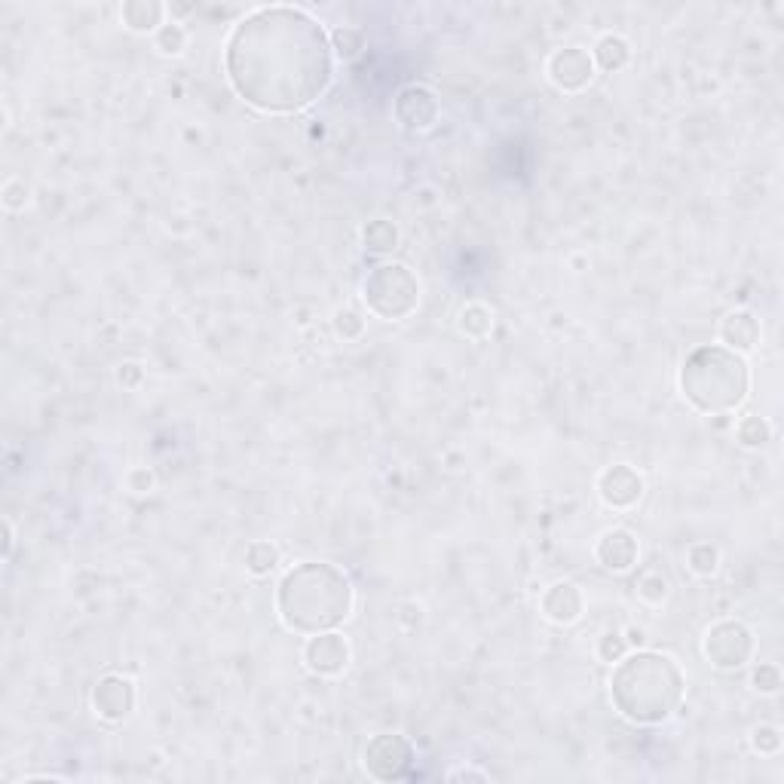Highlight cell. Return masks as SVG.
<instances>
[{
  "label": "cell",
  "instance_id": "cell-1",
  "mask_svg": "<svg viewBox=\"0 0 784 784\" xmlns=\"http://www.w3.org/2000/svg\"><path fill=\"white\" fill-rule=\"evenodd\" d=\"M224 68L245 105L294 114L310 108L334 77L331 37L298 7H261L233 25Z\"/></svg>",
  "mask_w": 784,
  "mask_h": 784
},
{
  "label": "cell",
  "instance_id": "cell-2",
  "mask_svg": "<svg viewBox=\"0 0 784 784\" xmlns=\"http://www.w3.org/2000/svg\"><path fill=\"white\" fill-rule=\"evenodd\" d=\"M356 588L337 564L304 561L294 564L276 588V613L288 631L319 634L334 631L353 616Z\"/></svg>",
  "mask_w": 784,
  "mask_h": 784
},
{
  "label": "cell",
  "instance_id": "cell-3",
  "mask_svg": "<svg viewBox=\"0 0 784 784\" xmlns=\"http://www.w3.org/2000/svg\"><path fill=\"white\" fill-rule=\"evenodd\" d=\"M686 677L680 665L656 650L625 653L610 671V702L637 726L665 723L683 702Z\"/></svg>",
  "mask_w": 784,
  "mask_h": 784
},
{
  "label": "cell",
  "instance_id": "cell-4",
  "mask_svg": "<svg viewBox=\"0 0 784 784\" xmlns=\"http://www.w3.org/2000/svg\"><path fill=\"white\" fill-rule=\"evenodd\" d=\"M677 386L686 405L699 414H729L745 405L751 371L745 356L720 347V343H705L683 359Z\"/></svg>",
  "mask_w": 784,
  "mask_h": 784
},
{
  "label": "cell",
  "instance_id": "cell-5",
  "mask_svg": "<svg viewBox=\"0 0 784 784\" xmlns=\"http://www.w3.org/2000/svg\"><path fill=\"white\" fill-rule=\"evenodd\" d=\"M362 301L383 322H405L420 307V279L408 264L383 261L362 279Z\"/></svg>",
  "mask_w": 784,
  "mask_h": 784
},
{
  "label": "cell",
  "instance_id": "cell-6",
  "mask_svg": "<svg viewBox=\"0 0 784 784\" xmlns=\"http://www.w3.org/2000/svg\"><path fill=\"white\" fill-rule=\"evenodd\" d=\"M702 653L717 671H739L757 653V637L742 619H720L702 637Z\"/></svg>",
  "mask_w": 784,
  "mask_h": 784
},
{
  "label": "cell",
  "instance_id": "cell-7",
  "mask_svg": "<svg viewBox=\"0 0 784 784\" xmlns=\"http://www.w3.org/2000/svg\"><path fill=\"white\" fill-rule=\"evenodd\" d=\"M414 766V745L399 732H380L362 748V769L374 781L408 778Z\"/></svg>",
  "mask_w": 784,
  "mask_h": 784
},
{
  "label": "cell",
  "instance_id": "cell-8",
  "mask_svg": "<svg viewBox=\"0 0 784 784\" xmlns=\"http://www.w3.org/2000/svg\"><path fill=\"white\" fill-rule=\"evenodd\" d=\"M392 117H396V123L405 132H414V135L435 129V123L441 117V102H438L435 89H429L423 83L402 86L396 102H392Z\"/></svg>",
  "mask_w": 784,
  "mask_h": 784
},
{
  "label": "cell",
  "instance_id": "cell-9",
  "mask_svg": "<svg viewBox=\"0 0 784 784\" xmlns=\"http://www.w3.org/2000/svg\"><path fill=\"white\" fill-rule=\"evenodd\" d=\"M301 659H304V668L310 674H316V677H340L343 671L350 668L353 647L337 628L334 631H319V634L307 637V644L301 650Z\"/></svg>",
  "mask_w": 784,
  "mask_h": 784
},
{
  "label": "cell",
  "instance_id": "cell-10",
  "mask_svg": "<svg viewBox=\"0 0 784 784\" xmlns=\"http://www.w3.org/2000/svg\"><path fill=\"white\" fill-rule=\"evenodd\" d=\"M92 711L98 720H105V723H123L132 711H135V702H138V690H135V683L117 671L111 674H102L95 680L92 686Z\"/></svg>",
  "mask_w": 784,
  "mask_h": 784
},
{
  "label": "cell",
  "instance_id": "cell-11",
  "mask_svg": "<svg viewBox=\"0 0 784 784\" xmlns=\"http://www.w3.org/2000/svg\"><path fill=\"white\" fill-rule=\"evenodd\" d=\"M546 77L561 92H582L595 80V62L592 53L582 46H561L546 59Z\"/></svg>",
  "mask_w": 784,
  "mask_h": 784
},
{
  "label": "cell",
  "instance_id": "cell-12",
  "mask_svg": "<svg viewBox=\"0 0 784 784\" xmlns=\"http://www.w3.org/2000/svg\"><path fill=\"white\" fill-rule=\"evenodd\" d=\"M644 475L637 472L634 466L628 463H616V466H607L601 475H598V497L607 509H616V512H625V509H634L637 503L644 500Z\"/></svg>",
  "mask_w": 784,
  "mask_h": 784
},
{
  "label": "cell",
  "instance_id": "cell-13",
  "mask_svg": "<svg viewBox=\"0 0 784 784\" xmlns=\"http://www.w3.org/2000/svg\"><path fill=\"white\" fill-rule=\"evenodd\" d=\"M637 558H641V546L637 536L628 527H610L598 536L595 543V561L610 570V573H628L634 570Z\"/></svg>",
  "mask_w": 784,
  "mask_h": 784
},
{
  "label": "cell",
  "instance_id": "cell-14",
  "mask_svg": "<svg viewBox=\"0 0 784 784\" xmlns=\"http://www.w3.org/2000/svg\"><path fill=\"white\" fill-rule=\"evenodd\" d=\"M582 610H585V598L579 592V585H573V582H552L546 592L539 595V613H543L546 622H552L558 628L579 622Z\"/></svg>",
  "mask_w": 784,
  "mask_h": 784
},
{
  "label": "cell",
  "instance_id": "cell-15",
  "mask_svg": "<svg viewBox=\"0 0 784 784\" xmlns=\"http://www.w3.org/2000/svg\"><path fill=\"white\" fill-rule=\"evenodd\" d=\"M760 337H763V328H760V319L751 310H732L720 322V347L739 353V356L754 353Z\"/></svg>",
  "mask_w": 784,
  "mask_h": 784
},
{
  "label": "cell",
  "instance_id": "cell-16",
  "mask_svg": "<svg viewBox=\"0 0 784 784\" xmlns=\"http://www.w3.org/2000/svg\"><path fill=\"white\" fill-rule=\"evenodd\" d=\"M120 22L132 34H157L166 25V4H160V0H126L120 7Z\"/></svg>",
  "mask_w": 784,
  "mask_h": 784
},
{
  "label": "cell",
  "instance_id": "cell-17",
  "mask_svg": "<svg viewBox=\"0 0 784 784\" xmlns=\"http://www.w3.org/2000/svg\"><path fill=\"white\" fill-rule=\"evenodd\" d=\"M494 325H497V313L484 301H469L457 313V331L469 340H487L494 334Z\"/></svg>",
  "mask_w": 784,
  "mask_h": 784
},
{
  "label": "cell",
  "instance_id": "cell-18",
  "mask_svg": "<svg viewBox=\"0 0 784 784\" xmlns=\"http://www.w3.org/2000/svg\"><path fill=\"white\" fill-rule=\"evenodd\" d=\"M592 62L607 74H619L631 62V43L622 34H604L592 49Z\"/></svg>",
  "mask_w": 784,
  "mask_h": 784
},
{
  "label": "cell",
  "instance_id": "cell-19",
  "mask_svg": "<svg viewBox=\"0 0 784 784\" xmlns=\"http://www.w3.org/2000/svg\"><path fill=\"white\" fill-rule=\"evenodd\" d=\"M362 249L368 252V255H392L399 249V242H402V233H399V227L392 224V221H386V218H374V221H368L365 227H362Z\"/></svg>",
  "mask_w": 784,
  "mask_h": 784
},
{
  "label": "cell",
  "instance_id": "cell-20",
  "mask_svg": "<svg viewBox=\"0 0 784 784\" xmlns=\"http://www.w3.org/2000/svg\"><path fill=\"white\" fill-rule=\"evenodd\" d=\"M279 558H282V552L276 543H270V539H255V543H249V549H245V570L264 579L279 567Z\"/></svg>",
  "mask_w": 784,
  "mask_h": 784
},
{
  "label": "cell",
  "instance_id": "cell-21",
  "mask_svg": "<svg viewBox=\"0 0 784 784\" xmlns=\"http://www.w3.org/2000/svg\"><path fill=\"white\" fill-rule=\"evenodd\" d=\"M634 592H637V601H641V604L659 610V607H665L668 598H671V582H668L665 573H659V570H647L641 579H637V588H634Z\"/></svg>",
  "mask_w": 784,
  "mask_h": 784
},
{
  "label": "cell",
  "instance_id": "cell-22",
  "mask_svg": "<svg viewBox=\"0 0 784 784\" xmlns=\"http://www.w3.org/2000/svg\"><path fill=\"white\" fill-rule=\"evenodd\" d=\"M735 441L748 451H760L772 441V426L760 414H745L739 423H735Z\"/></svg>",
  "mask_w": 784,
  "mask_h": 784
},
{
  "label": "cell",
  "instance_id": "cell-23",
  "mask_svg": "<svg viewBox=\"0 0 784 784\" xmlns=\"http://www.w3.org/2000/svg\"><path fill=\"white\" fill-rule=\"evenodd\" d=\"M686 567L699 579H711L720 570V549L714 543H693L686 549Z\"/></svg>",
  "mask_w": 784,
  "mask_h": 784
},
{
  "label": "cell",
  "instance_id": "cell-24",
  "mask_svg": "<svg viewBox=\"0 0 784 784\" xmlns=\"http://www.w3.org/2000/svg\"><path fill=\"white\" fill-rule=\"evenodd\" d=\"M331 53L343 62H353L362 56V49H365V34L359 28H350V25H340L334 28L331 34Z\"/></svg>",
  "mask_w": 784,
  "mask_h": 784
},
{
  "label": "cell",
  "instance_id": "cell-25",
  "mask_svg": "<svg viewBox=\"0 0 784 784\" xmlns=\"http://www.w3.org/2000/svg\"><path fill=\"white\" fill-rule=\"evenodd\" d=\"M154 49L160 56H181L184 49H187V28L181 22H166L157 34H154Z\"/></svg>",
  "mask_w": 784,
  "mask_h": 784
},
{
  "label": "cell",
  "instance_id": "cell-26",
  "mask_svg": "<svg viewBox=\"0 0 784 784\" xmlns=\"http://www.w3.org/2000/svg\"><path fill=\"white\" fill-rule=\"evenodd\" d=\"M0 203H4L7 212H25V206L31 203V184L22 178V175H13L4 181V187H0Z\"/></svg>",
  "mask_w": 784,
  "mask_h": 784
},
{
  "label": "cell",
  "instance_id": "cell-27",
  "mask_svg": "<svg viewBox=\"0 0 784 784\" xmlns=\"http://www.w3.org/2000/svg\"><path fill=\"white\" fill-rule=\"evenodd\" d=\"M331 325H334V334H337L343 343H353V340H359V337L365 334V319H362V313L353 310V307H340V310H334Z\"/></svg>",
  "mask_w": 784,
  "mask_h": 784
},
{
  "label": "cell",
  "instance_id": "cell-28",
  "mask_svg": "<svg viewBox=\"0 0 784 784\" xmlns=\"http://www.w3.org/2000/svg\"><path fill=\"white\" fill-rule=\"evenodd\" d=\"M781 742H784L781 729L775 723H760V726L751 729V748L760 757H775L781 751Z\"/></svg>",
  "mask_w": 784,
  "mask_h": 784
},
{
  "label": "cell",
  "instance_id": "cell-29",
  "mask_svg": "<svg viewBox=\"0 0 784 784\" xmlns=\"http://www.w3.org/2000/svg\"><path fill=\"white\" fill-rule=\"evenodd\" d=\"M751 686L760 696H775L781 690V668L775 662H760L751 671Z\"/></svg>",
  "mask_w": 784,
  "mask_h": 784
},
{
  "label": "cell",
  "instance_id": "cell-30",
  "mask_svg": "<svg viewBox=\"0 0 784 784\" xmlns=\"http://www.w3.org/2000/svg\"><path fill=\"white\" fill-rule=\"evenodd\" d=\"M598 659L607 662V665H616L625 653H628V641L622 637V631H604L598 637V647H595Z\"/></svg>",
  "mask_w": 784,
  "mask_h": 784
},
{
  "label": "cell",
  "instance_id": "cell-31",
  "mask_svg": "<svg viewBox=\"0 0 784 784\" xmlns=\"http://www.w3.org/2000/svg\"><path fill=\"white\" fill-rule=\"evenodd\" d=\"M126 487L132 490V494L144 497V494H151V490L157 487V475L147 469V466H132L126 472Z\"/></svg>",
  "mask_w": 784,
  "mask_h": 784
},
{
  "label": "cell",
  "instance_id": "cell-32",
  "mask_svg": "<svg viewBox=\"0 0 784 784\" xmlns=\"http://www.w3.org/2000/svg\"><path fill=\"white\" fill-rule=\"evenodd\" d=\"M141 380H144V368H141L138 362H123V365L117 368V383H120L123 389H138Z\"/></svg>",
  "mask_w": 784,
  "mask_h": 784
},
{
  "label": "cell",
  "instance_id": "cell-33",
  "mask_svg": "<svg viewBox=\"0 0 784 784\" xmlns=\"http://www.w3.org/2000/svg\"><path fill=\"white\" fill-rule=\"evenodd\" d=\"M451 781H490V775L484 769H475V766H460V769H451L448 772Z\"/></svg>",
  "mask_w": 784,
  "mask_h": 784
},
{
  "label": "cell",
  "instance_id": "cell-34",
  "mask_svg": "<svg viewBox=\"0 0 784 784\" xmlns=\"http://www.w3.org/2000/svg\"><path fill=\"white\" fill-rule=\"evenodd\" d=\"M13 546H16V527H13L10 518H4V558H7V561H10V555H13Z\"/></svg>",
  "mask_w": 784,
  "mask_h": 784
},
{
  "label": "cell",
  "instance_id": "cell-35",
  "mask_svg": "<svg viewBox=\"0 0 784 784\" xmlns=\"http://www.w3.org/2000/svg\"><path fill=\"white\" fill-rule=\"evenodd\" d=\"M37 781H49V784H53V781H65V778H62V775H25L19 784H37Z\"/></svg>",
  "mask_w": 784,
  "mask_h": 784
}]
</instances>
